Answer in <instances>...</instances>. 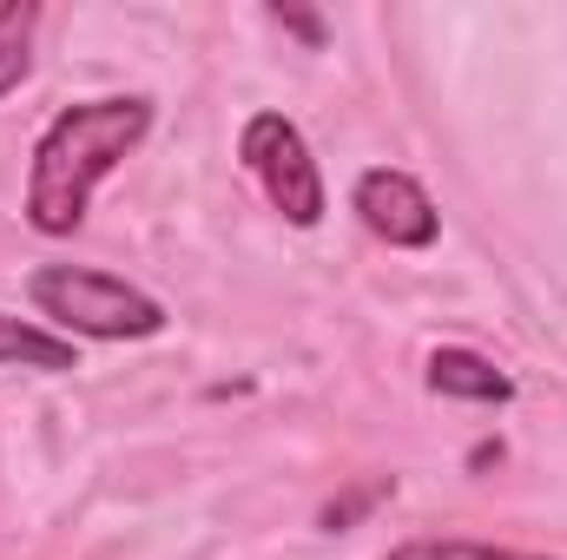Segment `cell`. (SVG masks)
Returning a JSON list of instances; mask_svg holds the SVG:
<instances>
[{"label": "cell", "instance_id": "3957f363", "mask_svg": "<svg viewBox=\"0 0 567 560\" xmlns=\"http://www.w3.org/2000/svg\"><path fill=\"white\" fill-rule=\"evenodd\" d=\"M238 158H245V172L265 185L271 211H284L297 231H310V225L323 218V172H317L303 133H297L284 113H251L245 133H238Z\"/></svg>", "mask_w": 567, "mask_h": 560}, {"label": "cell", "instance_id": "30bf717a", "mask_svg": "<svg viewBox=\"0 0 567 560\" xmlns=\"http://www.w3.org/2000/svg\"><path fill=\"white\" fill-rule=\"evenodd\" d=\"M271 20H278V27H290V33H303L310 46H323V20H317V13H297V7H278Z\"/></svg>", "mask_w": 567, "mask_h": 560}, {"label": "cell", "instance_id": "9c48e42d", "mask_svg": "<svg viewBox=\"0 0 567 560\" xmlns=\"http://www.w3.org/2000/svg\"><path fill=\"white\" fill-rule=\"evenodd\" d=\"M383 495H390V481H370V488H357V495L330 501V508H323V528H343V521H357V515H363L370 501H383Z\"/></svg>", "mask_w": 567, "mask_h": 560}, {"label": "cell", "instance_id": "5b68a950", "mask_svg": "<svg viewBox=\"0 0 567 560\" xmlns=\"http://www.w3.org/2000/svg\"><path fill=\"white\" fill-rule=\"evenodd\" d=\"M429 390L455 396V403H488V409H502L515 396V383L488 356H475V350H435L429 356Z\"/></svg>", "mask_w": 567, "mask_h": 560}, {"label": "cell", "instance_id": "277c9868", "mask_svg": "<svg viewBox=\"0 0 567 560\" xmlns=\"http://www.w3.org/2000/svg\"><path fill=\"white\" fill-rule=\"evenodd\" d=\"M350 205H357V218H363L383 245H396V251H429L435 231H442L435 198H429L410 172H396V165H370V172L357 178Z\"/></svg>", "mask_w": 567, "mask_h": 560}, {"label": "cell", "instance_id": "6da1fadb", "mask_svg": "<svg viewBox=\"0 0 567 560\" xmlns=\"http://www.w3.org/2000/svg\"><path fill=\"white\" fill-rule=\"evenodd\" d=\"M145 133H152V100L145 93H106V100L60 106L53 126L33 145L27 225L40 238H73L86 225V205H93L100 178H113V165L133 158Z\"/></svg>", "mask_w": 567, "mask_h": 560}, {"label": "cell", "instance_id": "8992f818", "mask_svg": "<svg viewBox=\"0 0 567 560\" xmlns=\"http://www.w3.org/2000/svg\"><path fill=\"white\" fill-rule=\"evenodd\" d=\"M0 363H27V370H80V350L66 343V336H53V330H40V323H20V317H7L0 310Z\"/></svg>", "mask_w": 567, "mask_h": 560}, {"label": "cell", "instance_id": "52a82bcc", "mask_svg": "<svg viewBox=\"0 0 567 560\" xmlns=\"http://www.w3.org/2000/svg\"><path fill=\"white\" fill-rule=\"evenodd\" d=\"M33 27H40L33 0H7L0 7V100L33 73Z\"/></svg>", "mask_w": 567, "mask_h": 560}, {"label": "cell", "instance_id": "7a4b0ae2", "mask_svg": "<svg viewBox=\"0 0 567 560\" xmlns=\"http://www.w3.org/2000/svg\"><path fill=\"white\" fill-rule=\"evenodd\" d=\"M27 297L33 310L73 343H145L165 330V303L145 297L140 283L113 278V271H86V265H40L27 278Z\"/></svg>", "mask_w": 567, "mask_h": 560}, {"label": "cell", "instance_id": "ba28073f", "mask_svg": "<svg viewBox=\"0 0 567 560\" xmlns=\"http://www.w3.org/2000/svg\"><path fill=\"white\" fill-rule=\"evenodd\" d=\"M383 560H542V554H522V548H482V541H410Z\"/></svg>", "mask_w": 567, "mask_h": 560}]
</instances>
